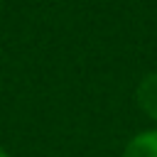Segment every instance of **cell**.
<instances>
[{
    "label": "cell",
    "mask_w": 157,
    "mask_h": 157,
    "mask_svg": "<svg viewBox=\"0 0 157 157\" xmlns=\"http://www.w3.org/2000/svg\"><path fill=\"white\" fill-rule=\"evenodd\" d=\"M123 157H157V130H145L140 135H135Z\"/></svg>",
    "instance_id": "2"
},
{
    "label": "cell",
    "mask_w": 157,
    "mask_h": 157,
    "mask_svg": "<svg viewBox=\"0 0 157 157\" xmlns=\"http://www.w3.org/2000/svg\"><path fill=\"white\" fill-rule=\"evenodd\" d=\"M135 98H137V105H140L150 118L157 120V71L147 74V76L140 81V86H137V91H135Z\"/></svg>",
    "instance_id": "1"
},
{
    "label": "cell",
    "mask_w": 157,
    "mask_h": 157,
    "mask_svg": "<svg viewBox=\"0 0 157 157\" xmlns=\"http://www.w3.org/2000/svg\"><path fill=\"white\" fill-rule=\"evenodd\" d=\"M0 157H10V155H7V152H5L2 147H0Z\"/></svg>",
    "instance_id": "3"
}]
</instances>
